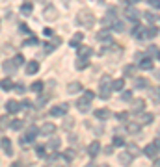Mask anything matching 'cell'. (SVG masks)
<instances>
[{
	"label": "cell",
	"instance_id": "1",
	"mask_svg": "<svg viewBox=\"0 0 160 167\" xmlns=\"http://www.w3.org/2000/svg\"><path fill=\"white\" fill-rule=\"evenodd\" d=\"M76 24L86 26V28H91V26L95 24V15H93V11H89V9H80L78 15H76Z\"/></svg>",
	"mask_w": 160,
	"mask_h": 167
},
{
	"label": "cell",
	"instance_id": "2",
	"mask_svg": "<svg viewBox=\"0 0 160 167\" xmlns=\"http://www.w3.org/2000/svg\"><path fill=\"white\" fill-rule=\"evenodd\" d=\"M129 20H132V22H138V19L142 17V13H140V9L138 7H134V6H127L125 7V13H123Z\"/></svg>",
	"mask_w": 160,
	"mask_h": 167
},
{
	"label": "cell",
	"instance_id": "3",
	"mask_svg": "<svg viewBox=\"0 0 160 167\" xmlns=\"http://www.w3.org/2000/svg\"><path fill=\"white\" fill-rule=\"evenodd\" d=\"M67 110H69V104H67V102H62V104L50 108V115H52V117H63V115L67 113Z\"/></svg>",
	"mask_w": 160,
	"mask_h": 167
},
{
	"label": "cell",
	"instance_id": "4",
	"mask_svg": "<svg viewBox=\"0 0 160 167\" xmlns=\"http://www.w3.org/2000/svg\"><path fill=\"white\" fill-rule=\"evenodd\" d=\"M43 17H45L47 20H56V19H58V9H56L52 4H48V6L45 7V11H43Z\"/></svg>",
	"mask_w": 160,
	"mask_h": 167
},
{
	"label": "cell",
	"instance_id": "5",
	"mask_svg": "<svg viewBox=\"0 0 160 167\" xmlns=\"http://www.w3.org/2000/svg\"><path fill=\"white\" fill-rule=\"evenodd\" d=\"M144 154H145L147 158H151V160L157 158V156H158V145H157V143H149V145L144 149Z\"/></svg>",
	"mask_w": 160,
	"mask_h": 167
},
{
	"label": "cell",
	"instance_id": "6",
	"mask_svg": "<svg viewBox=\"0 0 160 167\" xmlns=\"http://www.w3.org/2000/svg\"><path fill=\"white\" fill-rule=\"evenodd\" d=\"M2 71L7 73V74H13V73L17 71V65L13 63V59H4V61H2Z\"/></svg>",
	"mask_w": 160,
	"mask_h": 167
},
{
	"label": "cell",
	"instance_id": "7",
	"mask_svg": "<svg viewBox=\"0 0 160 167\" xmlns=\"http://www.w3.org/2000/svg\"><path fill=\"white\" fill-rule=\"evenodd\" d=\"M130 100H132V99H130ZM144 108H145V100H144V99H138V100H132L130 112H132V113H142Z\"/></svg>",
	"mask_w": 160,
	"mask_h": 167
},
{
	"label": "cell",
	"instance_id": "8",
	"mask_svg": "<svg viewBox=\"0 0 160 167\" xmlns=\"http://www.w3.org/2000/svg\"><path fill=\"white\" fill-rule=\"evenodd\" d=\"M99 91H101L99 97H101L103 100H108L110 95H112V87H110V84H101V89H99Z\"/></svg>",
	"mask_w": 160,
	"mask_h": 167
},
{
	"label": "cell",
	"instance_id": "9",
	"mask_svg": "<svg viewBox=\"0 0 160 167\" xmlns=\"http://www.w3.org/2000/svg\"><path fill=\"white\" fill-rule=\"evenodd\" d=\"M127 132H129V134L138 136V134L142 132V125H140V123H136V121H130V123H127Z\"/></svg>",
	"mask_w": 160,
	"mask_h": 167
},
{
	"label": "cell",
	"instance_id": "10",
	"mask_svg": "<svg viewBox=\"0 0 160 167\" xmlns=\"http://www.w3.org/2000/svg\"><path fill=\"white\" fill-rule=\"evenodd\" d=\"M56 132V126L52 125V123H45L41 128H39V134H43V136H52Z\"/></svg>",
	"mask_w": 160,
	"mask_h": 167
},
{
	"label": "cell",
	"instance_id": "11",
	"mask_svg": "<svg viewBox=\"0 0 160 167\" xmlns=\"http://www.w3.org/2000/svg\"><path fill=\"white\" fill-rule=\"evenodd\" d=\"M145 33H144V37H147V39H155L157 35H158V28H157V24H151L149 28H145L144 30Z\"/></svg>",
	"mask_w": 160,
	"mask_h": 167
},
{
	"label": "cell",
	"instance_id": "12",
	"mask_svg": "<svg viewBox=\"0 0 160 167\" xmlns=\"http://www.w3.org/2000/svg\"><path fill=\"white\" fill-rule=\"evenodd\" d=\"M76 48H78V56H80V58H89V56L93 54V48H91V46H86V45H78Z\"/></svg>",
	"mask_w": 160,
	"mask_h": 167
},
{
	"label": "cell",
	"instance_id": "13",
	"mask_svg": "<svg viewBox=\"0 0 160 167\" xmlns=\"http://www.w3.org/2000/svg\"><path fill=\"white\" fill-rule=\"evenodd\" d=\"M84 89V86L80 84V82H71L69 86H67V93H71V95H76V93H80Z\"/></svg>",
	"mask_w": 160,
	"mask_h": 167
},
{
	"label": "cell",
	"instance_id": "14",
	"mask_svg": "<svg viewBox=\"0 0 160 167\" xmlns=\"http://www.w3.org/2000/svg\"><path fill=\"white\" fill-rule=\"evenodd\" d=\"M19 110H21V104L17 100H7L6 102V112L7 113H17Z\"/></svg>",
	"mask_w": 160,
	"mask_h": 167
},
{
	"label": "cell",
	"instance_id": "15",
	"mask_svg": "<svg viewBox=\"0 0 160 167\" xmlns=\"http://www.w3.org/2000/svg\"><path fill=\"white\" fill-rule=\"evenodd\" d=\"M99 151H101V143H99V141H91L89 147H88V154H89L91 158H95V156L99 154Z\"/></svg>",
	"mask_w": 160,
	"mask_h": 167
},
{
	"label": "cell",
	"instance_id": "16",
	"mask_svg": "<svg viewBox=\"0 0 160 167\" xmlns=\"http://www.w3.org/2000/svg\"><path fill=\"white\" fill-rule=\"evenodd\" d=\"M37 71H39V61H28V65H26V74L32 76V74H35Z\"/></svg>",
	"mask_w": 160,
	"mask_h": 167
},
{
	"label": "cell",
	"instance_id": "17",
	"mask_svg": "<svg viewBox=\"0 0 160 167\" xmlns=\"http://www.w3.org/2000/svg\"><path fill=\"white\" fill-rule=\"evenodd\" d=\"M76 108H78V112H82V113L89 112V100H86L84 97H82V99H78V102H76Z\"/></svg>",
	"mask_w": 160,
	"mask_h": 167
},
{
	"label": "cell",
	"instance_id": "18",
	"mask_svg": "<svg viewBox=\"0 0 160 167\" xmlns=\"http://www.w3.org/2000/svg\"><path fill=\"white\" fill-rule=\"evenodd\" d=\"M93 115H95L97 119H101V121H106L112 113H110V110H104V108H103V110H95V112H93Z\"/></svg>",
	"mask_w": 160,
	"mask_h": 167
},
{
	"label": "cell",
	"instance_id": "19",
	"mask_svg": "<svg viewBox=\"0 0 160 167\" xmlns=\"http://www.w3.org/2000/svg\"><path fill=\"white\" fill-rule=\"evenodd\" d=\"M37 134H39V130H37L35 126H30L28 132H26V136H24V141H34V139L37 138Z\"/></svg>",
	"mask_w": 160,
	"mask_h": 167
},
{
	"label": "cell",
	"instance_id": "20",
	"mask_svg": "<svg viewBox=\"0 0 160 167\" xmlns=\"http://www.w3.org/2000/svg\"><path fill=\"white\" fill-rule=\"evenodd\" d=\"M0 145H2V149L6 151V154H7V156H13V149H11V141H9L7 138H2V141H0Z\"/></svg>",
	"mask_w": 160,
	"mask_h": 167
},
{
	"label": "cell",
	"instance_id": "21",
	"mask_svg": "<svg viewBox=\"0 0 160 167\" xmlns=\"http://www.w3.org/2000/svg\"><path fill=\"white\" fill-rule=\"evenodd\" d=\"M110 35H112V30H110V28H108V30L103 28V30L97 33V39H99V41H110Z\"/></svg>",
	"mask_w": 160,
	"mask_h": 167
},
{
	"label": "cell",
	"instance_id": "22",
	"mask_svg": "<svg viewBox=\"0 0 160 167\" xmlns=\"http://www.w3.org/2000/svg\"><path fill=\"white\" fill-rule=\"evenodd\" d=\"M138 67L144 69V71H149V69H153V59H151V58H144V59L138 63Z\"/></svg>",
	"mask_w": 160,
	"mask_h": 167
},
{
	"label": "cell",
	"instance_id": "23",
	"mask_svg": "<svg viewBox=\"0 0 160 167\" xmlns=\"http://www.w3.org/2000/svg\"><path fill=\"white\" fill-rule=\"evenodd\" d=\"M153 121H155V115H153V113H149V112L144 113V112H142V117H140V123H142V125H151Z\"/></svg>",
	"mask_w": 160,
	"mask_h": 167
},
{
	"label": "cell",
	"instance_id": "24",
	"mask_svg": "<svg viewBox=\"0 0 160 167\" xmlns=\"http://www.w3.org/2000/svg\"><path fill=\"white\" fill-rule=\"evenodd\" d=\"M112 89H114V91H121V89H125V78H117V80H114V82H112Z\"/></svg>",
	"mask_w": 160,
	"mask_h": 167
},
{
	"label": "cell",
	"instance_id": "25",
	"mask_svg": "<svg viewBox=\"0 0 160 167\" xmlns=\"http://www.w3.org/2000/svg\"><path fill=\"white\" fill-rule=\"evenodd\" d=\"M132 37H136V39L144 37V26H142V24H136V26L132 28Z\"/></svg>",
	"mask_w": 160,
	"mask_h": 167
},
{
	"label": "cell",
	"instance_id": "26",
	"mask_svg": "<svg viewBox=\"0 0 160 167\" xmlns=\"http://www.w3.org/2000/svg\"><path fill=\"white\" fill-rule=\"evenodd\" d=\"M0 87H2L4 91H11V89H13V82H11V78H4V80L0 82Z\"/></svg>",
	"mask_w": 160,
	"mask_h": 167
},
{
	"label": "cell",
	"instance_id": "27",
	"mask_svg": "<svg viewBox=\"0 0 160 167\" xmlns=\"http://www.w3.org/2000/svg\"><path fill=\"white\" fill-rule=\"evenodd\" d=\"M60 143H62V141H60V138H56V136H54V138H50V141H48V145H47V147H48V151H56V149L60 147Z\"/></svg>",
	"mask_w": 160,
	"mask_h": 167
},
{
	"label": "cell",
	"instance_id": "28",
	"mask_svg": "<svg viewBox=\"0 0 160 167\" xmlns=\"http://www.w3.org/2000/svg\"><path fill=\"white\" fill-rule=\"evenodd\" d=\"M110 26H112L116 32H123V30H125V22H123V20H119V19H116Z\"/></svg>",
	"mask_w": 160,
	"mask_h": 167
},
{
	"label": "cell",
	"instance_id": "29",
	"mask_svg": "<svg viewBox=\"0 0 160 167\" xmlns=\"http://www.w3.org/2000/svg\"><path fill=\"white\" fill-rule=\"evenodd\" d=\"M82 39H84V33H76V35L69 41V46H75V48H76V46L80 45V41H82Z\"/></svg>",
	"mask_w": 160,
	"mask_h": 167
},
{
	"label": "cell",
	"instance_id": "30",
	"mask_svg": "<svg viewBox=\"0 0 160 167\" xmlns=\"http://www.w3.org/2000/svg\"><path fill=\"white\" fill-rule=\"evenodd\" d=\"M89 65V61H88V58H80V59H76V63H75V67L78 69V71H82V69H86Z\"/></svg>",
	"mask_w": 160,
	"mask_h": 167
},
{
	"label": "cell",
	"instance_id": "31",
	"mask_svg": "<svg viewBox=\"0 0 160 167\" xmlns=\"http://www.w3.org/2000/svg\"><path fill=\"white\" fill-rule=\"evenodd\" d=\"M9 126H11L13 130H21V128L24 126V121H22V119H13V121H9Z\"/></svg>",
	"mask_w": 160,
	"mask_h": 167
},
{
	"label": "cell",
	"instance_id": "32",
	"mask_svg": "<svg viewBox=\"0 0 160 167\" xmlns=\"http://www.w3.org/2000/svg\"><path fill=\"white\" fill-rule=\"evenodd\" d=\"M127 149H129V151H127V152H129V154H130V156H132V158H134V156H138V154H140V149H138V147H136V143H129V145H127Z\"/></svg>",
	"mask_w": 160,
	"mask_h": 167
},
{
	"label": "cell",
	"instance_id": "33",
	"mask_svg": "<svg viewBox=\"0 0 160 167\" xmlns=\"http://www.w3.org/2000/svg\"><path fill=\"white\" fill-rule=\"evenodd\" d=\"M21 11H22L24 15H30V13L34 11V4H32V2H26V4H22V6H21Z\"/></svg>",
	"mask_w": 160,
	"mask_h": 167
},
{
	"label": "cell",
	"instance_id": "34",
	"mask_svg": "<svg viewBox=\"0 0 160 167\" xmlns=\"http://www.w3.org/2000/svg\"><path fill=\"white\" fill-rule=\"evenodd\" d=\"M147 84H149V82H147L145 78H136V80H134V87H136V89H142V87H147Z\"/></svg>",
	"mask_w": 160,
	"mask_h": 167
},
{
	"label": "cell",
	"instance_id": "35",
	"mask_svg": "<svg viewBox=\"0 0 160 167\" xmlns=\"http://www.w3.org/2000/svg\"><path fill=\"white\" fill-rule=\"evenodd\" d=\"M62 158H63L65 162H73V158H75V152H73V149H67V151H63Z\"/></svg>",
	"mask_w": 160,
	"mask_h": 167
},
{
	"label": "cell",
	"instance_id": "36",
	"mask_svg": "<svg viewBox=\"0 0 160 167\" xmlns=\"http://www.w3.org/2000/svg\"><path fill=\"white\" fill-rule=\"evenodd\" d=\"M119 162H121V164H123V165H129V164H130V162H132V156H130V154H129V152H123V154H121V156H119Z\"/></svg>",
	"mask_w": 160,
	"mask_h": 167
},
{
	"label": "cell",
	"instance_id": "37",
	"mask_svg": "<svg viewBox=\"0 0 160 167\" xmlns=\"http://www.w3.org/2000/svg\"><path fill=\"white\" fill-rule=\"evenodd\" d=\"M136 69H138L136 65H127V67L123 69V74H125V76H132V74L136 73Z\"/></svg>",
	"mask_w": 160,
	"mask_h": 167
},
{
	"label": "cell",
	"instance_id": "38",
	"mask_svg": "<svg viewBox=\"0 0 160 167\" xmlns=\"http://www.w3.org/2000/svg\"><path fill=\"white\" fill-rule=\"evenodd\" d=\"M145 19H147L151 24H157V20H158V15H157V13H151V11H147V13H145Z\"/></svg>",
	"mask_w": 160,
	"mask_h": 167
},
{
	"label": "cell",
	"instance_id": "39",
	"mask_svg": "<svg viewBox=\"0 0 160 167\" xmlns=\"http://www.w3.org/2000/svg\"><path fill=\"white\" fill-rule=\"evenodd\" d=\"M30 89H32L34 93H41V91H43V82H34V84L30 86Z\"/></svg>",
	"mask_w": 160,
	"mask_h": 167
},
{
	"label": "cell",
	"instance_id": "40",
	"mask_svg": "<svg viewBox=\"0 0 160 167\" xmlns=\"http://www.w3.org/2000/svg\"><path fill=\"white\" fill-rule=\"evenodd\" d=\"M48 99H50V95H43V97H39V100L35 102V106H37V108H43V106L48 102Z\"/></svg>",
	"mask_w": 160,
	"mask_h": 167
},
{
	"label": "cell",
	"instance_id": "41",
	"mask_svg": "<svg viewBox=\"0 0 160 167\" xmlns=\"http://www.w3.org/2000/svg\"><path fill=\"white\" fill-rule=\"evenodd\" d=\"M73 126H75V119H73V117H65V119H63V128L69 130V128H73Z\"/></svg>",
	"mask_w": 160,
	"mask_h": 167
},
{
	"label": "cell",
	"instance_id": "42",
	"mask_svg": "<svg viewBox=\"0 0 160 167\" xmlns=\"http://www.w3.org/2000/svg\"><path fill=\"white\" fill-rule=\"evenodd\" d=\"M149 56H155V59H158V46L157 45H153V46H149Z\"/></svg>",
	"mask_w": 160,
	"mask_h": 167
},
{
	"label": "cell",
	"instance_id": "43",
	"mask_svg": "<svg viewBox=\"0 0 160 167\" xmlns=\"http://www.w3.org/2000/svg\"><path fill=\"white\" fill-rule=\"evenodd\" d=\"M13 63H15L17 67H19V65H22V63H24V56H22V54H15V58H13Z\"/></svg>",
	"mask_w": 160,
	"mask_h": 167
},
{
	"label": "cell",
	"instance_id": "44",
	"mask_svg": "<svg viewBox=\"0 0 160 167\" xmlns=\"http://www.w3.org/2000/svg\"><path fill=\"white\" fill-rule=\"evenodd\" d=\"M125 145V139L121 136H114V147H123Z\"/></svg>",
	"mask_w": 160,
	"mask_h": 167
},
{
	"label": "cell",
	"instance_id": "45",
	"mask_svg": "<svg viewBox=\"0 0 160 167\" xmlns=\"http://www.w3.org/2000/svg\"><path fill=\"white\" fill-rule=\"evenodd\" d=\"M82 91H84V99H86V100L91 102V100L95 99V93H93V91H88V89H82Z\"/></svg>",
	"mask_w": 160,
	"mask_h": 167
},
{
	"label": "cell",
	"instance_id": "46",
	"mask_svg": "<svg viewBox=\"0 0 160 167\" xmlns=\"http://www.w3.org/2000/svg\"><path fill=\"white\" fill-rule=\"evenodd\" d=\"M45 151H47V147H43V145H37L35 147V152H37L39 158H45Z\"/></svg>",
	"mask_w": 160,
	"mask_h": 167
},
{
	"label": "cell",
	"instance_id": "47",
	"mask_svg": "<svg viewBox=\"0 0 160 167\" xmlns=\"http://www.w3.org/2000/svg\"><path fill=\"white\" fill-rule=\"evenodd\" d=\"M39 41H37V37H30V39H26L24 41V46H34V45H37Z\"/></svg>",
	"mask_w": 160,
	"mask_h": 167
},
{
	"label": "cell",
	"instance_id": "48",
	"mask_svg": "<svg viewBox=\"0 0 160 167\" xmlns=\"http://www.w3.org/2000/svg\"><path fill=\"white\" fill-rule=\"evenodd\" d=\"M132 99V91H123L121 89V100H130Z\"/></svg>",
	"mask_w": 160,
	"mask_h": 167
},
{
	"label": "cell",
	"instance_id": "49",
	"mask_svg": "<svg viewBox=\"0 0 160 167\" xmlns=\"http://www.w3.org/2000/svg\"><path fill=\"white\" fill-rule=\"evenodd\" d=\"M9 117H0V128H7L9 126Z\"/></svg>",
	"mask_w": 160,
	"mask_h": 167
},
{
	"label": "cell",
	"instance_id": "50",
	"mask_svg": "<svg viewBox=\"0 0 160 167\" xmlns=\"http://www.w3.org/2000/svg\"><path fill=\"white\" fill-rule=\"evenodd\" d=\"M127 117H129V113H125V112L116 113V119H117V121H127Z\"/></svg>",
	"mask_w": 160,
	"mask_h": 167
},
{
	"label": "cell",
	"instance_id": "51",
	"mask_svg": "<svg viewBox=\"0 0 160 167\" xmlns=\"http://www.w3.org/2000/svg\"><path fill=\"white\" fill-rule=\"evenodd\" d=\"M13 89H15V93H21V95L24 93V86H22V84H17V86H13Z\"/></svg>",
	"mask_w": 160,
	"mask_h": 167
},
{
	"label": "cell",
	"instance_id": "52",
	"mask_svg": "<svg viewBox=\"0 0 160 167\" xmlns=\"http://www.w3.org/2000/svg\"><path fill=\"white\" fill-rule=\"evenodd\" d=\"M103 152H104L106 156H110V154L114 152V145H108V147H104V151H103Z\"/></svg>",
	"mask_w": 160,
	"mask_h": 167
},
{
	"label": "cell",
	"instance_id": "53",
	"mask_svg": "<svg viewBox=\"0 0 160 167\" xmlns=\"http://www.w3.org/2000/svg\"><path fill=\"white\" fill-rule=\"evenodd\" d=\"M54 45H50V43H45V52H54Z\"/></svg>",
	"mask_w": 160,
	"mask_h": 167
},
{
	"label": "cell",
	"instance_id": "54",
	"mask_svg": "<svg viewBox=\"0 0 160 167\" xmlns=\"http://www.w3.org/2000/svg\"><path fill=\"white\" fill-rule=\"evenodd\" d=\"M43 33H45L47 37H52V35H54V30H50V28H45V30H43Z\"/></svg>",
	"mask_w": 160,
	"mask_h": 167
},
{
	"label": "cell",
	"instance_id": "55",
	"mask_svg": "<svg viewBox=\"0 0 160 167\" xmlns=\"http://www.w3.org/2000/svg\"><path fill=\"white\" fill-rule=\"evenodd\" d=\"M149 4H151L155 9H158V7H160V0H149Z\"/></svg>",
	"mask_w": 160,
	"mask_h": 167
},
{
	"label": "cell",
	"instance_id": "56",
	"mask_svg": "<svg viewBox=\"0 0 160 167\" xmlns=\"http://www.w3.org/2000/svg\"><path fill=\"white\" fill-rule=\"evenodd\" d=\"M19 28H21V33H30V30H28V26H26V24H21Z\"/></svg>",
	"mask_w": 160,
	"mask_h": 167
},
{
	"label": "cell",
	"instance_id": "57",
	"mask_svg": "<svg viewBox=\"0 0 160 167\" xmlns=\"http://www.w3.org/2000/svg\"><path fill=\"white\" fill-rule=\"evenodd\" d=\"M101 84H110V76H103L101 78Z\"/></svg>",
	"mask_w": 160,
	"mask_h": 167
},
{
	"label": "cell",
	"instance_id": "58",
	"mask_svg": "<svg viewBox=\"0 0 160 167\" xmlns=\"http://www.w3.org/2000/svg\"><path fill=\"white\" fill-rule=\"evenodd\" d=\"M123 2H125L127 6H134V4H136V2H140V0H123Z\"/></svg>",
	"mask_w": 160,
	"mask_h": 167
},
{
	"label": "cell",
	"instance_id": "59",
	"mask_svg": "<svg viewBox=\"0 0 160 167\" xmlns=\"http://www.w3.org/2000/svg\"><path fill=\"white\" fill-rule=\"evenodd\" d=\"M21 108H30V100H24V102L21 104Z\"/></svg>",
	"mask_w": 160,
	"mask_h": 167
}]
</instances>
